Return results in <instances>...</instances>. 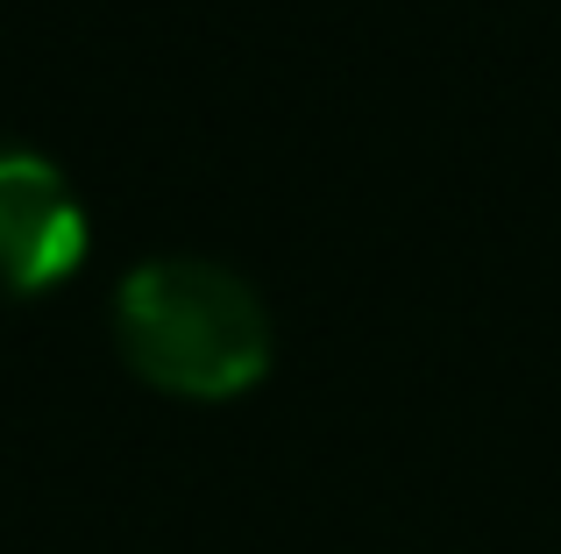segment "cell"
Wrapping results in <instances>:
<instances>
[{"instance_id": "1", "label": "cell", "mask_w": 561, "mask_h": 554, "mask_svg": "<svg viewBox=\"0 0 561 554\" xmlns=\"http://www.w3.org/2000/svg\"><path fill=\"white\" fill-rule=\"evenodd\" d=\"M114 342L150 391L220 405L263 384L277 334L242 270L214 256H150L114 291Z\"/></svg>"}, {"instance_id": "2", "label": "cell", "mask_w": 561, "mask_h": 554, "mask_svg": "<svg viewBox=\"0 0 561 554\" xmlns=\"http://www.w3.org/2000/svg\"><path fill=\"white\" fill-rule=\"evenodd\" d=\"M85 256V213L65 171L36 150H0V299L65 285Z\"/></svg>"}]
</instances>
